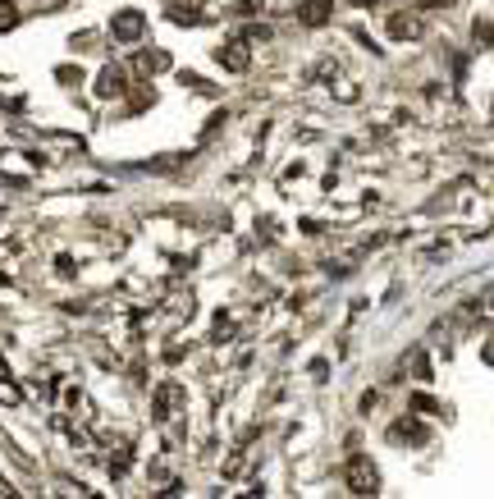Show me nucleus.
I'll list each match as a JSON object with an SVG mask.
<instances>
[{
    "mask_svg": "<svg viewBox=\"0 0 494 499\" xmlns=\"http://www.w3.org/2000/svg\"><path fill=\"white\" fill-rule=\"evenodd\" d=\"M344 481H348V490H353V495H376L380 490V468L366 458V453H353L348 468H344Z\"/></svg>",
    "mask_w": 494,
    "mask_h": 499,
    "instance_id": "f257e3e1",
    "label": "nucleus"
},
{
    "mask_svg": "<svg viewBox=\"0 0 494 499\" xmlns=\"http://www.w3.org/2000/svg\"><path fill=\"white\" fill-rule=\"evenodd\" d=\"M115 37H128V41H133V37H142V19L133 14V9L115 19Z\"/></svg>",
    "mask_w": 494,
    "mask_h": 499,
    "instance_id": "f03ea898",
    "label": "nucleus"
},
{
    "mask_svg": "<svg viewBox=\"0 0 494 499\" xmlns=\"http://www.w3.org/2000/svg\"><path fill=\"white\" fill-rule=\"evenodd\" d=\"M389 32L393 37H421V24L416 19H389Z\"/></svg>",
    "mask_w": 494,
    "mask_h": 499,
    "instance_id": "7ed1b4c3",
    "label": "nucleus"
},
{
    "mask_svg": "<svg viewBox=\"0 0 494 499\" xmlns=\"http://www.w3.org/2000/svg\"><path fill=\"white\" fill-rule=\"evenodd\" d=\"M393 440H412V444H421L426 431L416 426V421H398V426H393Z\"/></svg>",
    "mask_w": 494,
    "mask_h": 499,
    "instance_id": "20e7f679",
    "label": "nucleus"
},
{
    "mask_svg": "<svg viewBox=\"0 0 494 499\" xmlns=\"http://www.w3.org/2000/svg\"><path fill=\"white\" fill-rule=\"evenodd\" d=\"M302 19H307V24H325V19H329V0H312V5L302 9Z\"/></svg>",
    "mask_w": 494,
    "mask_h": 499,
    "instance_id": "39448f33",
    "label": "nucleus"
},
{
    "mask_svg": "<svg viewBox=\"0 0 494 499\" xmlns=\"http://www.w3.org/2000/svg\"><path fill=\"white\" fill-rule=\"evenodd\" d=\"M229 64V69H247V56H243V46H225V56H220Z\"/></svg>",
    "mask_w": 494,
    "mask_h": 499,
    "instance_id": "423d86ee",
    "label": "nucleus"
},
{
    "mask_svg": "<svg viewBox=\"0 0 494 499\" xmlns=\"http://www.w3.org/2000/svg\"><path fill=\"white\" fill-rule=\"evenodd\" d=\"M119 83H124V78H119V69H106V73H101V96H115Z\"/></svg>",
    "mask_w": 494,
    "mask_h": 499,
    "instance_id": "0eeeda50",
    "label": "nucleus"
},
{
    "mask_svg": "<svg viewBox=\"0 0 494 499\" xmlns=\"http://www.w3.org/2000/svg\"><path fill=\"white\" fill-rule=\"evenodd\" d=\"M476 37H480V41H494V24H485V19H480V24H476Z\"/></svg>",
    "mask_w": 494,
    "mask_h": 499,
    "instance_id": "6e6552de",
    "label": "nucleus"
},
{
    "mask_svg": "<svg viewBox=\"0 0 494 499\" xmlns=\"http://www.w3.org/2000/svg\"><path fill=\"white\" fill-rule=\"evenodd\" d=\"M9 14H14V9H9V5H0V28H9V24H14Z\"/></svg>",
    "mask_w": 494,
    "mask_h": 499,
    "instance_id": "1a4fd4ad",
    "label": "nucleus"
},
{
    "mask_svg": "<svg viewBox=\"0 0 494 499\" xmlns=\"http://www.w3.org/2000/svg\"><path fill=\"white\" fill-rule=\"evenodd\" d=\"M485 362H494V339H490V344H485Z\"/></svg>",
    "mask_w": 494,
    "mask_h": 499,
    "instance_id": "9d476101",
    "label": "nucleus"
},
{
    "mask_svg": "<svg viewBox=\"0 0 494 499\" xmlns=\"http://www.w3.org/2000/svg\"><path fill=\"white\" fill-rule=\"evenodd\" d=\"M421 5H435V0H421Z\"/></svg>",
    "mask_w": 494,
    "mask_h": 499,
    "instance_id": "9b49d317",
    "label": "nucleus"
}]
</instances>
